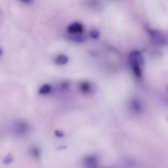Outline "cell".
<instances>
[{"instance_id":"1","label":"cell","mask_w":168,"mask_h":168,"mask_svg":"<svg viewBox=\"0 0 168 168\" xmlns=\"http://www.w3.org/2000/svg\"><path fill=\"white\" fill-rule=\"evenodd\" d=\"M83 29V27L82 24L75 22L72 23L68 27V31L71 34L82 33Z\"/></svg>"},{"instance_id":"2","label":"cell","mask_w":168,"mask_h":168,"mask_svg":"<svg viewBox=\"0 0 168 168\" xmlns=\"http://www.w3.org/2000/svg\"><path fill=\"white\" fill-rule=\"evenodd\" d=\"M129 59L132 64L139 65L143 62V58L140 53L138 52H134L130 55Z\"/></svg>"},{"instance_id":"3","label":"cell","mask_w":168,"mask_h":168,"mask_svg":"<svg viewBox=\"0 0 168 168\" xmlns=\"http://www.w3.org/2000/svg\"><path fill=\"white\" fill-rule=\"evenodd\" d=\"M71 38L73 40L78 43H82L87 40V37L85 34L82 33L73 34Z\"/></svg>"},{"instance_id":"4","label":"cell","mask_w":168,"mask_h":168,"mask_svg":"<svg viewBox=\"0 0 168 168\" xmlns=\"http://www.w3.org/2000/svg\"><path fill=\"white\" fill-rule=\"evenodd\" d=\"M68 61V58L64 55H60L58 56L55 60L56 64L58 65H64Z\"/></svg>"},{"instance_id":"5","label":"cell","mask_w":168,"mask_h":168,"mask_svg":"<svg viewBox=\"0 0 168 168\" xmlns=\"http://www.w3.org/2000/svg\"><path fill=\"white\" fill-rule=\"evenodd\" d=\"M80 90L85 93H88L91 89L90 84L87 82H83L80 83Z\"/></svg>"},{"instance_id":"6","label":"cell","mask_w":168,"mask_h":168,"mask_svg":"<svg viewBox=\"0 0 168 168\" xmlns=\"http://www.w3.org/2000/svg\"><path fill=\"white\" fill-rule=\"evenodd\" d=\"M51 89L50 85L49 84H45L41 86L39 90V93L41 94H46L51 92Z\"/></svg>"},{"instance_id":"7","label":"cell","mask_w":168,"mask_h":168,"mask_svg":"<svg viewBox=\"0 0 168 168\" xmlns=\"http://www.w3.org/2000/svg\"><path fill=\"white\" fill-rule=\"evenodd\" d=\"M133 69L135 75L138 76L140 77L141 76V70L138 65H133Z\"/></svg>"},{"instance_id":"8","label":"cell","mask_w":168,"mask_h":168,"mask_svg":"<svg viewBox=\"0 0 168 168\" xmlns=\"http://www.w3.org/2000/svg\"><path fill=\"white\" fill-rule=\"evenodd\" d=\"M90 35L91 37L94 39H97L99 37V33L97 30H93L90 31Z\"/></svg>"},{"instance_id":"9","label":"cell","mask_w":168,"mask_h":168,"mask_svg":"<svg viewBox=\"0 0 168 168\" xmlns=\"http://www.w3.org/2000/svg\"><path fill=\"white\" fill-rule=\"evenodd\" d=\"M26 126L25 124H20V125L17 126V129H19V131L20 133L21 132H23L26 129Z\"/></svg>"},{"instance_id":"10","label":"cell","mask_w":168,"mask_h":168,"mask_svg":"<svg viewBox=\"0 0 168 168\" xmlns=\"http://www.w3.org/2000/svg\"><path fill=\"white\" fill-rule=\"evenodd\" d=\"M32 152L34 155L36 157H38L40 155L39 150L37 148H33L32 149Z\"/></svg>"},{"instance_id":"11","label":"cell","mask_w":168,"mask_h":168,"mask_svg":"<svg viewBox=\"0 0 168 168\" xmlns=\"http://www.w3.org/2000/svg\"><path fill=\"white\" fill-rule=\"evenodd\" d=\"M12 160V157L10 156H8L4 160V163L7 164H9L11 163Z\"/></svg>"},{"instance_id":"12","label":"cell","mask_w":168,"mask_h":168,"mask_svg":"<svg viewBox=\"0 0 168 168\" xmlns=\"http://www.w3.org/2000/svg\"><path fill=\"white\" fill-rule=\"evenodd\" d=\"M69 84L67 82H64L62 83V87L64 89H67L69 87Z\"/></svg>"},{"instance_id":"13","label":"cell","mask_w":168,"mask_h":168,"mask_svg":"<svg viewBox=\"0 0 168 168\" xmlns=\"http://www.w3.org/2000/svg\"><path fill=\"white\" fill-rule=\"evenodd\" d=\"M55 134L56 136L59 137H62L64 135L62 131L59 130L56 131Z\"/></svg>"},{"instance_id":"14","label":"cell","mask_w":168,"mask_h":168,"mask_svg":"<svg viewBox=\"0 0 168 168\" xmlns=\"http://www.w3.org/2000/svg\"><path fill=\"white\" fill-rule=\"evenodd\" d=\"M21 1L26 4H29L32 3L33 0H21Z\"/></svg>"},{"instance_id":"15","label":"cell","mask_w":168,"mask_h":168,"mask_svg":"<svg viewBox=\"0 0 168 168\" xmlns=\"http://www.w3.org/2000/svg\"><path fill=\"white\" fill-rule=\"evenodd\" d=\"M3 53V51L1 48H0V56L2 55Z\"/></svg>"}]
</instances>
